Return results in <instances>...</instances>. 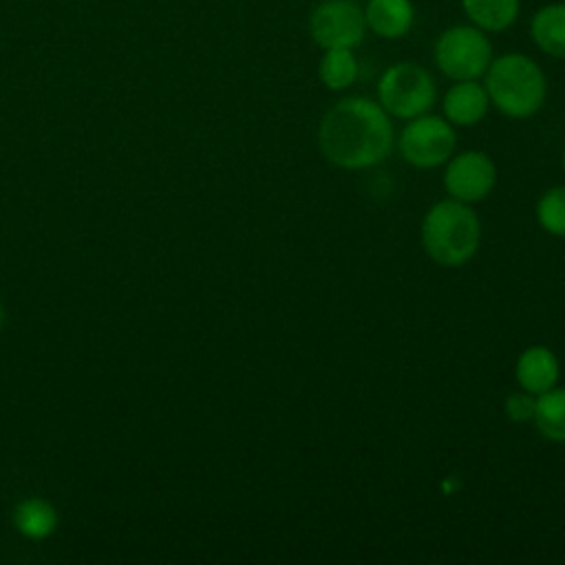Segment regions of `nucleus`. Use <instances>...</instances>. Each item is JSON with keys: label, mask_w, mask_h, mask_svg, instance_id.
Segmentation results:
<instances>
[{"label": "nucleus", "mask_w": 565, "mask_h": 565, "mask_svg": "<svg viewBox=\"0 0 565 565\" xmlns=\"http://www.w3.org/2000/svg\"><path fill=\"white\" fill-rule=\"evenodd\" d=\"M13 525L22 536L42 541L55 532L57 510L42 497H26L13 510Z\"/></svg>", "instance_id": "obj_14"}, {"label": "nucleus", "mask_w": 565, "mask_h": 565, "mask_svg": "<svg viewBox=\"0 0 565 565\" xmlns=\"http://www.w3.org/2000/svg\"><path fill=\"white\" fill-rule=\"evenodd\" d=\"M358 57L353 49H324L318 62V77L329 90H344L358 79Z\"/></svg>", "instance_id": "obj_16"}, {"label": "nucleus", "mask_w": 565, "mask_h": 565, "mask_svg": "<svg viewBox=\"0 0 565 565\" xmlns=\"http://www.w3.org/2000/svg\"><path fill=\"white\" fill-rule=\"evenodd\" d=\"M563 168H565V150H563Z\"/></svg>", "instance_id": "obj_20"}, {"label": "nucleus", "mask_w": 565, "mask_h": 565, "mask_svg": "<svg viewBox=\"0 0 565 565\" xmlns=\"http://www.w3.org/2000/svg\"><path fill=\"white\" fill-rule=\"evenodd\" d=\"M536 218L547 234L565 236V185L552 188L539 199Z\"/></svg>", "instance_id": "obj_17"}, {"label": "nucleus", "mask_w": 565, "mask_h": 565, "mask_svg": "<svg viewBox=\"0 0 565 565\" xmlns=\"http://www.w3.org/2000/svg\"><path fill=\"white\" fill-rule=\"evenodd\" d=\"M441 108L444 117L452 126H475L486 117L490 108V97L486 93V86L477 79H461L446 90Z\"/></svg>", "instance_id": "obj_9"}, {"label": "nucleus", "mask_w": 565, "mask_h": 565, "mask_svg": "<svg viewBox=\"0 0 565 565\" xmlns=\"http://www.w3.org/2000/svg\"><path fill=\"white\" fill-rule=\"evenodd\" d=\"M534 399H536V395H532V393H514L505 402V413L514 422H527L534 415Z\"/></svg>", "instance_id": "obj_18"}, {"label": "nucleus", "mask_w": 565, "mask_h": 565, "mask_svg": "<svg viewBox=\"0 0 565 565\" xmlns=\"http://www.w3.org/2000/svg\"><path fill=\"white\" fill-rule=\"evenodd\" d=\"M470 24L486 33H499L510 29L521 9V0H459Z\"/></svg>", "instance_id": "obj_13"}, {"label": "nucleus", "mask_w": 565, "mask_h": 565, "mask_svg": "<svg viewBox=\"0 0 565 565\" xmlns=\"http://www.w3.org/2000/svg\"><path fill=\"white\" fill-rule=\"evenodd\" d=\"M457 137L452 124L446 117L419 115L408 119L402 128L397 146L406 163L415 168H437L446 163L455 150Z\"/></svg>", "instance_id": "obj_6"}, {"label": "nucleus", "mask_w": 565, "mask_h": 565, "mask_svg": "<svg viewBox=\"0 0 565 565\" xmlns=\"http://www.w3.org/2000/svg\"><path fill=\"white\" fill-rule=\"evenodd\" d=\"M481 241V225L470 207L457 199L435 203L422 221V245L441 267H461L468 263Z\"/></svg>", "instance_id": "obj_3"}, {"label": "nucleus", "mask_w": 565, "mask_h": 565, "mask_svg": "<svg viewBox=\"0 0 565 565\" xmlns=\"http://www.w3.org/2000/svg\"><path fill=\"white\" fill-rule=\"evenodd\" d=\"M364 7L355 0H322L309 15V35L324 49H355L366 33Z\"/></svg>", "instance_id": "obj_7"}, {"label": "nucleus", "mask_w": 565, "mask_h": 565, "mask_svg": "<svg viewBox=\"0 0 565 565\" xmlns=\"http://www.w3.org/2000/svg\"><path fill=\"white\" fill-rule=\"evenodd\" d=\"M433 57L437 68L452 82L479 79L492 62V42L475 24H452L435 40Z\"/></svg>", "instance_id": "obj_4"}, {"label": "nucleus", "mask_w": 565, "mask_h": 565, "mask_svg": "<svg viewBox=\"0 0 565 565\" xmlns=\"http://www.w3.org/2000/svg\"><path fill=\"white\" fill-rule=\"evenodd\" d=\"M530 38L545 55L565 60V2L543 4L530 20Z\"/></svg>", "instance_id": "obj_12"}, {"label": "nucleus", "mask_w": 565, "mask_h": 565, "mask_svg": "<svg viewBox=\"0 0 565 565\" xmlns=\"http://www.w3.org/2000/svg\"><path fill=\"white\" fill-rule=\"evenodd\" d=\"M532 422L545 439L565 444V388H550L536 395Z\"/></svg>", "instance_id": "obj_15"}, {"label": "nucleus", "mask_w": 565, "mask_h": 565, "mask_svg": "<svg viewBox=\"0 0 565 565\" xmlns=\"http://www.w3.org/2000/svg\"><path fill=\"white\" fill-rule=\"evenodd\" d=\"M514 375H516L519 386L525 393L541 395V393L556 386V382H558V360H556L554 351L547 349V347H541V344L527 347L516 360Z\"/></svg>", "instance_id": "obj_10"}, {"label": "nucleus", "mask_w": 565, "mask_h": 565, "mask_svg": "<svg viewBox=\"0 0 565 565\" xmlns=\"http://www.w3.org/2000/svg\"><path fill=\"white\" fill-rule=\"evenodd\" d=\"M483 86L490 104L512 119H525L539 113L547 95V82L541 66L523 53L492 57Z\"/></svg>", "instance_id": "obj_2"}, {"label": "nucleus", "mask_w": 565, "mask_h": 565, "mask_svg": "<svg viewBox=\"0 0 565 565\" xmlns=\"http://www.w3.org/2000/svg\"><path fill=\"white\" fill-rule=\"evenodd\" d=\"M2 324H4V307L0 305V329H2Z\"/></svg>", "instance_id": "obj_19"}, {"label": "nucleus", "mask_w": 565, "mask_h": 565, "mask_svg": "<svg viewBox=\"0 0 565 565\" xmlns=\"http://www.w3.org/2000/svg\"><path fill=\"white\" fill-rule=\"evenodd\" d=\"M497 183V168L486 152L468 150L452 157L444 172V188L461 203L483 201Z\"/></svg>", "instance_id": "obj_8"}, {"label": "nucleus", "mask_w": 565, "mask_h": 565, "mask_svg": "<svg viewBox=\"0 0 565 565\" xmlns=\"http://www.w3.org/2000/svg\"><path fill=\"white\" fill-rule=\"evenodd\" d=\"M437 86L433 75L415 62L391 64L377 79L380 106L397 119H413L435 104Z\"/></svg>", "instance_id": "obj_5"}, {"label": "nucleus", "mask_w": 565, "mask_h": 565, "mask_svg": "<svg viewBox=\"0 0 565 565\" xmlns=\"http://www.w3.org/2000/svg\"><path fill=\"white\" fill-rule=\"evenodd\" d=\"M391 115L369 97H344L331 106L318 126L322 157L342 170L377 166L393 150Z\"/></svg>", "instance_id": "obj_1"}, {"label": "nucleus", "mask_w": 565, "mask_h": 565, "mask_svg": "<svg viewBox=\"0 0 565 565\" xmlns=\"http://www.w3.org/2000/svg\"><path fill=\"white\" fill-rule=\"evenodd\" d=\"M364 20L366 29L384 40L404 38L415 24L413 0H369Z\"/></svg>", "instance_id": "obj_11"}]
</instances>
